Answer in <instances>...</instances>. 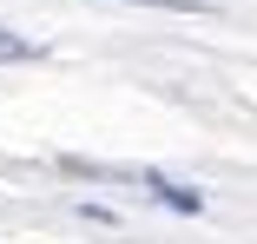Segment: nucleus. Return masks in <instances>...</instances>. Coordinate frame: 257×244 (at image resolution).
I'll return each instance as SVG.
<instances>
[{"instance_id": "2", "label": "nucleus", "mask_w": 257, "mask_h": 244, "mask_svg": "<svg viewBox=\"0 0 257 244\" xmlns=\"http://www.w3.org/2000/svg\"><path fill=\"white\" fill-rule=\"evenodd\" d=\"M0 60H40V46H33V40H20V33H7V27H0Z\"/></svg>"}, {"instance_id": "1", "label": "nucleus", "mask_w": 257, "mask_h": 244, "mask_svg": "<svg viewBox=\"0 0 257 244\" xmlns=\"http://www.w3.org/2000/svg\"><path fill=\"white\" fill-rule=\"evenodd\" d=\"M139 185H145V191H159V198H165L172 211H185V218L204 211V191H191V185H172V178H159V172H139Z\"/></svg>"}]
</instances>
